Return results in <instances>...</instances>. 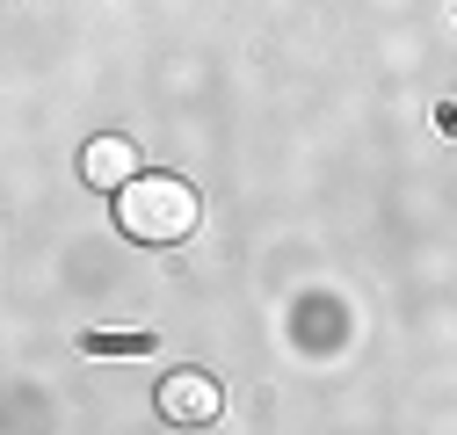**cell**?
I'll use <instances>...</instances> for the list:
<instances>
[{"label":"cell","instance_id":"cell-1","mask_svg":"<svg viewBox=\"0 0 457 435\" xmlns=\"http://www.w3.org/2000/svg\"><path fill=\"white\" fill-rule=\"evenodd\" d=\"M196 218H204V203L182 175H131L117 189V226L138 247H182L196 233Z\"/></svg>","mask_w":457,"mask_h":435},{"label":"cell","instance_id":"cell-2","mask_svg":"<svg viewBox=\"0 0 457 435\" xmlns=\"http://www.w3.org/2000/svg\"><path fill=\"white\" fill-rule=\"evenodd\" d=\"M218 414H225V392H218L211 370H167V377H160V421H175V428H211Z\"/></svg>","mask_w":457,"mask_h":435},{"label":"cell","instance_id":"cell-3","mask_svg":"<svg viewBox=\"0 0 457 435\" xmlns=\"http://www.w3.org/2000/svg\"><path fill=\"white\" fill-rule=\"evenodd\" d=\"M80 175H87V189H124V182L138 175V145H131V138H117V131L95 138V145L80 152Z\"/></svg>","mask_w":457,"mask_h":435},{"label":"cell","instance_id":"cell-4","mask_svg":"<svg viewBox=\"0 0 457 435\" xmlns=\"http://www.w3.org/2000/svg\"><path fill=\"white\" fill-rule=\"evenodd\" d=\"M87 356H153L145 334H87Z\"/></svg>","mask_w":457,"mask_h":435}]
</instances>
